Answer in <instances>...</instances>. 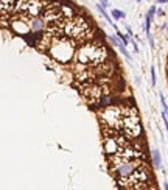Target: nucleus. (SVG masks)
Listing matches in <instances>:
<instances>
[{
    "instance_id": "nucleus-19",
    "label": "nucleus",
    "mask_w": 168,
    "mask_h": 190,
    "mask_svg": "<svg viewBox=\"0 0 168 190\" xmlns=\"http://www.w3.org/2000/svg\"><path fill=\"white\" fill-rule=\"evenodd\" d=\"M156 11H157V6H156V5H151V6H149V10H148V13H146V14H148L149 17H151V20L154 19V16H156Z\"/></svg>"
},
{
    "instance_id": "nucleus-4",
    "label": "nucleus",
    "mask_w": 168,
    "mask_h": 190,
    "mask_svg": "<svg viewBox=\"0 0 168 190\" xmlns=\"http://www.w3.org/2000/svg\"><path fill=\"white\" fill-rule=\"evenodd\" d=\"M109 162V171L112 173L117 181L120 179H128L134 171L143 164V159H121L117 154L114 156H107Z\"/></svg>"
},
{
    "instance_id": "nucleus-25",
    "label": "nucleus",
    "mask_w": 168,
    "mask_h": 190,
    "mask_svg": "<svg viewBox=\"0 0 168 190\" xmlns=\"http://www.w3.org/2000/svg\"><path fill=\"white\" fill-rule=\"evenodd\" d=\"M157 5H168V0H156Z\"/></svg>"
},
{
    "instance_id": "nucleus-2",
    "label": "nucleus",
    "mask_w": 168,
    "mask_h": 190,
    "mask_svg": "<svg viewBox=\"0 0 168 190\" xmlns=\"http://www.w3.org/2000/svg\"><path fill=\"white\" fill-rule=\"evenodd\" d=\"M76 47H78V44L72 38H67V36H64V34L62 36H54L47 53H48L56 62L69 64V62H72L75 59Z\"/></svg>"
},
{
    "instance_id": "nucleus-17",
    "label": "nucleus",
    "mask_w": 168,
    "mask_h": 190,
    "mask_svg": "<svg viewBox=\"0 0 168 190\" xmlns=\"http://www.w3.org/2000/svg\"><path fill=\"white\" fill-rule=\"evenodd\" d=\"M117 48H118V50L121 51V55H123V56H125L126 59H129V61H131V55H129V53H128V50H126V47H125V45H123V44H120V45H118V47H117Z\"/></svg>"
},
{
    "instance_id": "nucleus-12",
    "label": "nucleus",
    "mask_w": 168,
    "mask_h": 190,
    "mask_svg": "<svg viewBox=\"0 0 168 190\" xmlns=\"http://www.w3.org/2000/svg\"><path fill=\"white\" fill-rule=\"evenodd\" d=\"M110 17L114 20H120V19H125V17H126V13L118 10V8H112V10H110Z\"/></svg>"
},
{
    "instance_id": "nucleus-26",
    "label": "nucleus",
    "mask_w": 168,
    "mask_h": 190,
    "mask_svg": "<svg viewBox=\"0 0 168 190\" xmlns=\"http://www.w3.org/2000/svg\"><path fill=\"white\" fill-rule=\"evenodd\" d=\"M126 33H128L129 36H132V30H131V26H129V25H126Z\"/></svg>"
},
{
    "instance_id": "nucleus-22",
    "label": "nucleus",
    "mask_w": 168,
    "mask_h": 190,
    "mask_svg": "<svg viewBox=\"0 0 168 190\" xmlns=\"http://www.w3.org/2000/svg\"><path fill=\"white\" fill-rule=\"evenodd\" d=\"M156 14H157L159 17H163V16H165V11H163V8H157V11H156Z\"/></svg>"
},
{
    "instance_id": "nucleus-24",
    "label": "nucleus",
    "mask_w": 168,
    "mask_h": 190,
    "mask_svg": "<svg viewBox=\"0 0 168 190\" xmlns=\"http://www.w3.org/2000/svg\"><path fill=\"white\" fill-rule=\"evenodd\" d=\"M131 44H132V47H134V51H135V53H138V45H137V42L131 41Z\"/></svg>"
},
{
    "instance_id": "nucleus-20",
    "label": "nucleus",
    "mask_w": 168,
    "mask_h": 190,
    "mask_svg": "<svg viewBox=\"0 0 168 190\" xmlns=\"http://www.w3.org/2000/svg\"><path fill=\"white\" fill-rule=\"evenodd\" d=\"M151 84L156 86V69H154V66H151Z\"/></svg>"
},
{
    "instance_id": "nucleus-16",
    "label": "nucleus",
    "mask_w": 168,
    "mask_h": 190,
    "mask_svg": "<svg viewBox=\"0 0 168 190\" xmlns=\"http://www.w3.org/2000/svg\"><path fill=\"white\" fill-rule=\"evenodd\" d=\"M128 190H153V187L149 185V184H138L132 188H128Z\"/></svg>"
},
{
    "instance_id": "nucleus-11",
    "label": "nucleus",
    "mask_w": 168,
    "mask_h": 190,
    "mask_svg": "<svg viewBox=\"0 0 168 190\" xmlns=\"http://www.w3.org/2000/svg\"><path fill=\"white\" fill-rule=\"evenodd\" d=\"M151 157H153V164L156 168H162V157H160V153H159V150H153L151 151Z\"/></svg>"
},
{
    "instance_id": "nucleus-15",
    "label": "nucleus",
    "mask_w": 168,
    "mask_h": 190,
    "mask_svg": "<svg viewBox=\"0 0 168 190\" xmlns=\"http://www.w3.org/2000/svg\"><path fill=\"white\" fill-rule=\"evenodd\" d=\"M107 38H109L110 44H112V45H114V47H118V45L121 44V41L118 39V36H117V34H109V36H107Z\"/></svg>"
},
{
    "instance_id": "nucleus-27",
    "label": "nucleus",
    "mask_w": 168,
    "mask_h": 190,
    "mask_svg": "<svg viewBox=\"0 0 168 190\" xmlns=\"http://www.w3.org/2000/svg\"><path fill=\"white\" fill-rule=\"evenodd\" d=\"M163 190H168V182H166V181L163 182Z\"/></svg>"
},
{
    "instance_id": "nucleus-7",
    "label": "nucleus",
    "mask_w": 168,
    "mask_h": 190,
    "mask_svg": "<svg viewBox=\"0 0 168 190\" xmlns=\"http://www.w3.org/2000/svg\"><path fill=\"white\" fill-rule=\"evenodd\" d=\"M9 28L13 30V33L22 36V38L31 33L30 25H28V17L25 16H16L14 19H11L9 20Z\"/></svg>"
},
{
    "instance_id": "nucleus-14",
    "label": "nucleus",
    "mask_w": 168,
    "mask_h": 190,
    "mask_svg": "<svg viewBox=\"0 0 168 190\" xmlns=\"http://www.w3.org/2000/svg\"><path fill=\"white\" fill-rule=\"evenodd\" d=\"M151 17H149L148 14L145 16V23H143V30H145V33H146V38L148 36H151V33H149V28H151Z\"/></svg>"
},
{
    "instance_id": "nucleus-6",
    "label": "nucleus",
    "mask_w": 168,
    "mask_h": 190,
    "mask_svg": "<svg viewBox=\"0 0 168 190\" xmlns=\"http://www.w3.org/2000/svg\"><path fill=\"white\" fill-rule=\"evenodd\" d=\"M104 94V89L98 83H86L81 84V95L86 98V101L90 107H97L98 100Z\"/></svg>"
},
{
    "instance_id": "nucleus-28",
    "label": "nucleus",
    "mask_w": 168,
    "mask_h": 190,
    "mask_svg": "<svg viewBox=\"0 0 168 190\" xmlns=\"http://www.w3.org/2000/svg\"><path fill=\"white\" fill-rule=\"evenodd\" d=\"M135 2H137V3H142V2H143V0H135Z\"/></svg>"
},
{
    "instance_id": "nucleus-1",
    "label": "nucleus",
    "mask_w": 168,
    "mask_h": 190,
    "mask_svg": "<svg viewBox=\"0 0 168 190\" xmlns=\"http://www.w3.org/2000/svg\"><path fill=\"white\" fill-rule=\"evenodd\" d=\"M109 50L101 41L92 39L78 44L76 53H75V61L87 67H97L109 59Z\"/></svg>"
},
{
    "instance_id": "nucleus-29",
    "label": "nucleus",
    "mask_w": 168,
    "mask_h": 190,
    "mask_svg": "<svg viewBox=\"0 0 168 190\" xmlns=\"http://www.w3.org/2000/svg\"><path fill=\"white\" fill-rule=\"evenodd\" d=\"M165 30H166V31H168V23H166V26H165Z\"/></svg>"
},
{
    "instance_id": "nucleus-10",
    "label": "nucleus",
    "mask_w": 168,
    "mask_h": 190,
    "mask_svg": "<svg viewBox=\"0 0 168 190\" xmlns=\"http://www.w3.org/2000/svg\"><path fill=\"white\" fill-rule=\"evenodd\" d=\"M97 10H98V13H100L103 17H104V20H106L109 25H114V19H112V17L109 16V13H107V10H106L104 6H101L100 3H97Z\"/></svg>"
},
{
    "instance_id": "nucleus-8",
    "label": "nucleus",
    "mask_w": 168,
    "mask_h": 190,
    "mask_svg": "<svg viewBox=\"0 0 168 190\" xmlns=\"http://www.w3.org/2000/svg\"><path fill=\"white\" fill-rule=\"evenodd\" d=\"M28 25H30L31 33L41 34V33H44L47 30V25L48 23L45 22V19L42 16H36V17H28Z\"/></svg>"
},
{
    "instance_id": "nucleus-18",
    "label": "nucleus",
    "mask_w": 168,
    "mask_h": 190,
    "mask_svg": "<svg viewBox=\"0 0 168 190\" xmlns=\"http://www.w3.org/2000/svg\"><path fill=\"white\" fill-rule=\"evenodd\" d=\"M159 97H160V104H162V107H163V112H165L166 117H168V104H166V101H165V97H163L162 92L159 94Z\"/></svg>"
},
{
    "instance_id": "nucleus-5",
    "label": "nucleus",
    "mask_w": 168,
    "mask_h": 190,
    "mask_svg": "<svg viewBox=\"0 0 168 190\" xmlns=\"http://www.w3.org/2000/svg\"><path fill=\"white\" fill-rule=\"evenodd\" d=\"M97 115L101 123V128L121 131V126H123V107H121V104L112 103L109 106L100 107L97 111Z\"/></svg>"
},
{
    "instance_id": "nucleus-13",
    "label": "nucleus",
    "mask_w": 168,
    "mask_h": 190,
    "mask_svg": "<svg viewBox=\"0 0 168 190\" xmlns=\"http://www.w3.org/2000/svg\"><path fill=\"white\" fill-rule=\"evenodd\" d=\"M115 34L118 36V39L121 41V44H123V45H125V47H128V45H129V42H131V39H129V38H131V36H129L128 33H126V34H125V33H121V31H120L118 28L115 30Z\"/></svg>"
},
{
    "instance_id": "nucleus-3",
    "label": "nucleus",
    "mask_w": 168,
    "mask_h": 190,
    "mask_svg": "<svg viewBox=\"0 0 168 190\" xmlns=\"http://www.w3.org/2000/svg\"><path fill=\"white\" fill-rule=\"evenodd\" d=\"M123 107V126L121 131L131 140H137L142 137L143 128H142V122L137 114V107L134 104H121Z\"/></svg>"
},
{
    "instance_id": "nucleus-9",
    "label": "nucleus",
    "mask_w": 168,
    "mask_h": 190,
    "mask_svg": "<svg viewBox=\"0 0 168 190\" xmlns=\"http://www.w3.org/2000/svg\"><path fill=\"white\" fill-rule=\"evenodd\" d=\"M61 13H62V17L64 19H72L73 16H76V10L72 6V5H67L61 0Z\"/></svg>"
},
{
    "instance_id": "nucleus-21",
    "label": "nucleus",
    "mask_w": 168,
    "mask_h": 190,
    "mask_svg": "<svg viewBox=\"0 0 168 190\" xmlns=\"http://www.w3.org/2000/svg\"><path fill=\"white\" fill-rule=\"evenodd\" d=\"M162 120H163V125H165V129H166V132H168V117H166L165 112H162Z\"/></svg>"
},
{
    "instance_id": "nucleus-23",
    "label": "nucleus",
    "mask_w": 168,
    "mask_h": 190,
    "mask_svg": "<svg viewBox=\"0 0 168 190\" xmlns=\"http://www.w3.org/2000/svg\"><path fill=\"white\" fill-rule=\"evenodd\" d=\"M148 42H149V45H151V48H154V39H153V36H148Z\"/></svg>"
}]
</instances>
